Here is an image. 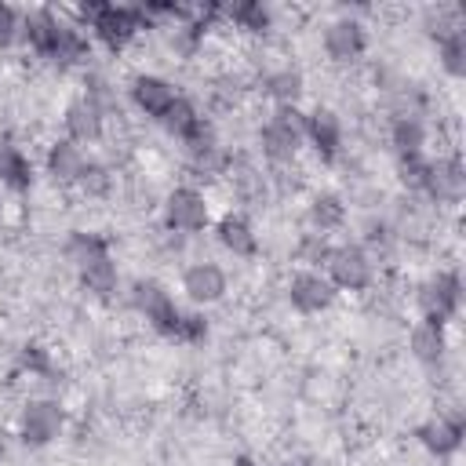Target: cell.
I'll return each instance as SVG.
<instances>
[{
    "instance_id": "26",
    "label": "cell",
    "mask_w": 466,
    "mask_h": 466,
    "mask_svg": "<svg viewBox=\"0 0 466 466\" xmlns=\"http://www.w3.org/2000/svg\"><path fill=\"white\" fill-rule=\"evenodd\" d=\"M226 18L248 36H266L273 29V11L266 4H258V0H240V4L226 7Z\"/></svg>"
},
{
    "instance_id": "35",
    "label": "cell",
    "mask_w": 466,
    "mask_h": 466,
    "mask_svg": "<svg viewBox=\"0 0 466 466\" xmlns=\"http://www.w3.org/2000/svg\"><path fill=\"white\" fill-rule=\"evenodd\" d=\"M84 98L95 102L106 116L116 109V87H113L109 76H102V73H87V76H84Z\"/></svg>"
},
{
    "instance_id": "34",
    "label": "cell",
    "mask_w": 466,
    "mask_h": 466,
    "mask_svg": "<svg viewBox=\"0 0 466 466\" xmlns=\"http://www.w3.org/2000/svg\"><path fill=\"white\" fill-rule=\"evenodd\" d=\"M211 335V324H208V317H204V309H182V317H178V331H175V342H186V346H200L204 339Z\"/></svg>"
},
{
    "instance_id": "11",
    "label": "cell",
    "mask_w": 466,
    "mask_h": 466,
    "mask_svg": "<svg viewBox=\"0 0 466 466\" xmlns=\"http://www.w3.org/2000/svg\"><path fill=\"white\" fill-rule=\"evenodd\" d=\"M335 299H339V291L324 277V269H295L291 280H288V306L302 317L328 313L335 306Z\"/></svg>"
},
{
    "instance_id": "23",
    "label": "cell",
    "mask_w": 466,
    "mask_h": 466,
    "mask_svg": "<svg viewBox=\"0 0 466 466\" xmlns=\"http://www.w3.org/2000/svg\"><path fill=\"white\" fill-rule=\"evenodd\" d=\"M302 91H306V76L295 66H277L262 76V95L273 106H299Z\"/></svg>"
},
{
    "instance_id": "25",
    "label": "cell",
    "mask_w": 466,
    "mask_h": 466,
    "mask_svg": "<svg viewBox=\"0 0 466 466\" xmlns=\"http://www.w3.org/2000/svg\"><path fill=\"white\" fill-rule=\"evenodd\" d=\"M62 255L69 258L73 269H80V266H87V262H98V258L113 255V248H109V240H106L102 233L73 229V233L66 237V244H62Z\"/></svg>"
},
{
    "instance_id": "3",
    "label": "cell",
    "mask_w": 466,
    "mask_h": 466,
    "mask_svg": "<svg viewBox=\"0 0 466 466\" xmlns=\"http://www.w3.org/2000/svg\"><path fill=\"white\" fill-rule=\"evenodd\" d=\"M124 295H127V306H131L160 339H171V342H175L182 306L175 302V295H171L157 277H135Z\"/></svg>"
},
{
    "instance_id": "24",
    "label": "cell",
    "mask_w": 466,
    "mask_h": 466,
    "mask_svg": "<svg viewBox=\"0 0 466 466\" xmlns=\"http://www.w3.org/2000/svg\"><path fill=\"white\" fill-rule=\"evenodd\" d=\"M76 277H80V288H84L91 299H113V295L120 291V269H116V262H113V255L80 266Z\"/></svg>"
},
{
    "instance_id": "10",
    "label": "cell",
    "mask_w": 466,
    "mask_h": 466,
    "mask_svg": "<svg viewBox=\"0 0 466 466\" xmlns=\"http://www.w3.org/2000/svg\"><path fill=\"white\" fill-rule=\"evenodd\" d=\"M320 47L331 62L350 66V62L364 58V51H368V25L357 15H339L320 29Z\"/></svg>"
},
{
    "instance_id": "14",
    "label": "cell",
    "mask_w": 466,
    "mask_h": 466,
    "mask_svg": "<svg viewBox=\"0 0 466 466\" xmlns=\"http://www.w3.org/2000/svg\"><path fill=\"white\" fill-rule=\"evenodd\" d=\"M127 98H131V106H135L142 116L160 120V116L175 106L178 87H175L167 76H160V73H138V76H131V84H127Z\"/></svg>"
},
{
    "instance_id": "31",
    "label": "cell",
    "mask_w": 466,
    "mask_h": 466,
    "mask_svg": "<svg viewBox=\"0 0 466 466\" xmlns=\"http://www.w3.org/2000/svg\"><path fill=\"white\" fill-rule=\"evenodd\" d=\"M15 368H18L22 375L36 379V382H58V379H55L58 368H55V360H51V353H47L44 346H22L18 357H15Z\"/></svg>"
},
{
    "instance_id": "36",
    "label": "cell",
    "mask_w": 466,
    "mask_h": 466,
    "mask_svg": "<svg viewBox=\"0 0 466 466\" xmlns=\"http://www.w3.org/2000/svg\"><path fill=\"white\" fill-rule=\"evenodd\" d=\"M18 36H22V11L0 0V47L18 44Z\"/></svg>"
},
{
    "instance_id": "32",
    "label": "cell",
    "mask_w": 466,
    "mask_h": 466,
    "mask_svg": "<svg viewBox=\"0 0 466 466\" xmlns=\"http://www.w3.org/2000/svg\"><path fill=\"white\" fill-rule=\"evenodd\" d=\"M76 189L84 193V197H109L113 193V167L106 164V160H95V157H87V164H84V171H80V178H76Z\"/></svg>"
},
{
    "instance_id": "20",
    "label": "cell",
    "mask_w": 466,
    "mask_h": 466,
    "mask_svg": "<svg viewBox=\"0 0 466 466\" xmlns=\"http://www.w3.org/2000/svg\"><path fill=\"white\" fill-rule=\"evenodd\" d=\"M84 164H87L84 146H76V142H69V138H55V142L47 146V153H44V171H47L51 182H58V186H76Z\"/></svg>"
},
{
    "instance_id": "18",
    "label": "cell",
    "mask_w": 466,
    "mask_h": 466,
    "mask_svg": "<svg viewBox=\"0 0 466 466\" xmlns=\"http://www.w3.org/2000/svg\"><path fill=\"white\" fill-rule=\"evenodd\" d=\"M346 218H350L346 197L335 193V189H320V193H313V197L306 200V229H309V233L328 237V233L342 229Z\"/></svg>"
},
{
    "instance_id": "2",
    "label": "cell",
    "mask_w": 466,
    "mask_h": 466,
    "mask_svg": "<svg viewBox=\"0 0 466 466\" xmlns=\"http://www.w3.org/2000/svg\"><path fill=\"white\" fill-rule=\"evenodd\" d=\"M302 131H306V113L299 106H273V113L258 127V153L273 167H284L299 157Z\"/></svg>"
},
{
    "instance_id": "33",
    "label": "cell",
    "mask_w": 466,
    "mask_h": 466,
    "mask_svg": "<svg viewBox=\"0 0 466 466\" xmlns=\"http://www.w3.org/2000/svg\"><path fill=\"white\" fill-rule=\"evenodd\" d=\"M328 251H331V240L328 237H320V233H299V240H295V258L302 262V269H324V258H328Z\"/></svg>"
},
{
    "instance_id": "27",
    "label": "cell",
    "mask_w": 466,
    "mask_h": 466,
    "mask_svg": "<svg viewBox=\"0 0 466 466\" xmlns=\"http://www.w3.org/2000/svg\"><path fill=\"white\" fill-rule=\"evenodd\" d=\"M186 167H189V175H193L197 182H215V178H222V175L233 171V153L218 142V146H211V149H204V153H193V157L186 160Z\"/></svg>"
},
{
    "instance_id": "30",
    "label": "cell",
    "mask_w": 466,
    "mask_h": 466,
    "mask_svg": "<svg viewBox=\"0 0 466 466\" xmlns=\"http://www.w3.org/2000/svg\"><path fill=\"white\" fill-rule=\"evenodd\" d=\"M200 120H204V113H200V109H197L189 98H182V95H178V98H175V106H171V109H167V113H164L157 124H160V127H164L171 138H178V142H182V138H186V135H189V131H193Z\"/></svg>"
},
{
    "instance_id": "22",
    "label": "cell",
    "mask_w": 466,
    "mask_h": 466,
    "mask_svg": "<svg viewBox=\"0 0 466 466\" xmlns=\"http://www.w3.org/2000/svg\"><path fill=\"white\" fill-rule=\"evenodd\" d=\"M33 178H36V171H33L29 153L22 146H15V142H0V189H7V193H29L33 189Z\"/></svg>"
},
{
    "instance_id": "21",
    "label": "cell",
    "mask_w": 466,
    "mask_h": 466,
    "mask_svg": "<svg viewBox=\"0 0 466 466\" xmlns=\"http://www.w3.org/2000/svg\"><path fill=\"white\" fill-rule=\"evenodd\" d=\"M426 142H430V127L422 116H390V146L397 160L426 157Z\"/></svg>"
},
{
    "instance_id": "15",
    "label": "cell",
    "mask_w": 466,
    "mask_h": 466,
    "mask_svg": "<svg viewBox=\"0 0 466 466\" xmlns=\"http://www.w3.org/2000/svg\"><path fill=\"white\" fill-rule=\"evenodd\" d=\"M215 240L233 258H255L258 255V229L244 211H226L215 218Z\"/></svg>"
},
{
    "instance_id": "12",
    "label": "cell",
    "mask_w": 466,
    "mask_h": 466,
    "mask_svg": "<svg viewBox=\"0 0 466 466\" xmlns=\"http://www.w3.org/2000/svg\"><path fill=\"white\" fill-rule=\"evenodd\" d=\"M462 433H466V419L462 408L451 404L448 411H437L433 419L415 426V441L433 455V459H451L462 448Z\"/></svg>"
},
{
    "instance_id": "37",
    "label": "cell",
    "mask_w": 466,
    "mask_h": 466,
    "mask_svg": "<svg viewBox=\"0 0 466 466\" xmlns=\"http://www.w3.org/2000/svg\"><path fill=\"white\" fill-rule=\"evenodd\" d=\"M426 167H430V157H411V160H397V171H400V182L408 189H422V178H426Z\"/></svg>"
},
{
    "instance_id": "13",
    "label": "cell",
    "mask_w": 466,
    "mask_h": 466,
    "mask_svg": "<svg viewBox=\"0 0 466 466\" xmlns=\"http://www.w3.org/2000/svg\"><path fill=\"white\" fill-rule=\"evenodd\" d=\"M302 142L317 153V160L324 164H335L346 149V131H342V120L335 109L328 106H317L306 113V131H302Z\"/></svg>"
},
{
    "instance_id": "4",
    "label": "cell",
    "mask_w": 466,
    "mask_h": 466,
    "mask_svg": "<svg viewBox=\"0 0 466 466\" xmlns=\"http://www.w3.org/2000/svg\"><path fill=\"white\" fill-rule=\"evenodd\" d=\"M66 422H69V415L58 397H29L18 408L15 433L25 448H47L66 433Z\"/></svg>"
},
{
    "instance_id": "38",
    "label": "cell",
    "mask_w": 466,
    "mask_h": 466,
    "mask_svg": "<svg viewBox=\"0 0 466 466\" xmlns=\"http://www.w3.org/2000/svg\"><path fill=\"white\" fill-rule=\"evenodd\" d=\"M273 466H313L309 459H302V455H291V459H277Z\"/></svg>"
},
{
    "instance_id": "16",
    "label": "cell",
    "mask_w": 466,
    "mask_h": 466,
    "mask_svg": "<svg viewBox=\"0 0 466 466\" xmlns=\"http://www.w3.org/2000/svg\"><path fill=\"white\" fill-rule=\"evenodd\" d=\"M62 127H66V138H69V142H76V146H95V142H102V135H106V113H102L95 102H87V98L80 95V98H73V102L66 106Z\"/></svg>"
},
{
    "instance_id": "1",
    "label": "cell",
    "mask_w": 466,
    "mask_h": 466,
    "mask_svg": "<svg viewBox=\"0 0 466 466\" xmlns=\"http://www.w3.org/2000/svg\"><path fill=\"white\" fill-rule=\"evenodd\" d=\"M76 15L84 18L87 33L109 51H124L149 25L146 11L131 7V4H84V7H76Z\"/></svg>"
},
{
    "instance_id": "5",
    "label": "cell",
    "mask_w": 466,
    "mask_h": 466,
    "mask_svg": "<svg viewBox=\"0 0 466 466\" xmlns=\"http://www.w3.org/2000/svg\"><path fill=\"white\" fill-rule=\"evenodd\" d=\"M160 222H164V233L197 237L211 226V204L197 186H175L160 200Z\"/></svg>"
},
{
    "instance_id": "6",
    "label": "cell",
    "mask_w": 466,
    "mask_h": 466,
    "mask_svg": "<svg viewBox=\"0 0 466 466\" xmlns=\"http://www.w3.org/2000/svg\"><path fill=\"white\" fill-rule=\"evenodd\" d=\"M324 277L335 284V291L360 295V291H368L375 284V258L357 240L331 244V251L324 258Z\"/></svg>"
},
{
    "instance_id": "29",
    "label": "cell",
    "mask_w": 466,
    "mask_h": 466,
    "mask_svg": "<svg viewBox=\"0 0 466 466\" xmlns=\"http://www.w3.org/2000/svg\"><path fill=\"white\" fill-rule=\"evenodd\" d=\"M371 258H386L393 248H397V226L393 222H386V218H379V215H371L364 226H360V240H357Z\"/></svg>"
},
{
    "instance_id": "39",
    "label": "cell",
    "mask_w": 466,
    "mask_h": 466,
    "mask_svg": "<svg viewBox=\"0 0 466 466\" xmlns=\"http://www.w3.org/2000/svg\"><path fill=\"white\" fill-rule=\"evenodd\" d=\"M4 451H7V444H4V433H0V459H4Z\"/></svg>"
},
{
    "instance_id": "19",
    "label": "cell",
    "mask_w": 466,
    "mask_h": 466,
    "mask_svg": "<svg viewBox=\"0 0 466 466\" xmlns=\"http://www.w3.org/2000/svg\"><path fill=\"white\" fill-rule=\"evenodd\" d=\"M87 55H91V40H87L84 25H80V22H69V18L58 15V29H55V40H51V51H47L44 62L69 69V66H80Z\"/></svg>"
},
{
    "instance_id": "9",
    "label": "cell",
    "mask_w": 466,
    "mask_h": 466,
    "mask_svg": "<svg viewBox=\"0 0 466 466\" xmlns=\"http://www.w3.org/2000/svg\"><path fill=\"white\" fill-rule=\"evenodd\" d=\"M178 288H182L186 302H193L197 309H204V306H215V302L226 299L229 277H226V269L215 258H193L189 266H182Z\"/></svg>"
},
{
    "instance_id": "17",
    "label": "cell",
    "mask_w": 466,
    "mask_h": 466,
    "mask_svg": "<svg viewBox=\"0 0 466 466\" xmlns=\"http://www.w3.org/2000/svg\"><path fill=\"white\" fill-rule=\"evenodd\" d=\"M408 350L411 357L422 364V368H444L448 360V328L444 324H433V320H415L411 331H408Z\"/></svg>"
},
{
    "instance_id": "8",
    "label": "cell",
    "mask_w": 466,
    "mask_h": 466,
    "mask_svg": "<svg viewBox=\"0 0 466 466\" xmlns=\"http://www.w3.org/2000/svg\"><path fill=\"white\" fill-rule=\"evenodd\" d=\"M430 204L437 208H459L466 197V167L459 153H441L437 160H430L422 189H419Z\"/></svg>"
},
{
    "instance_id": "28",
    "label": "cell",
    "mask_w": 466,
    "mask_h": 466,
    "mask_svg": "<svg viewBox=\"0 0 466 466\" xmlns=\"http://www.w3.org/2000/svg\"><path fill=\"white\" fill-rule=\"evenodd\" d=\"M437 62L451 80L466 76V25L437 36Z\"/></svg>"
},
{
    "instance_id": "7",
    "label": "cell",
    "mask_w": 466,
    "mask_h": 466,
    "mask_svg": "<svg viewBox=\"0 0 466 466\" xmlns=\"http://www.w3.org/2000/svg\"><path fill=\"white\" fill-rule=\"evenodd\" d=\"M415 306H419V317L422 320H433V324H444L459 317L462 309V273L459 269H437L430 273L419 288H415Z\"/></svg>"
}]
</instances>
